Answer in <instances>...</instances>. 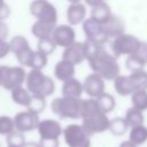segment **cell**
<instances>
[{
    "label": "cell",
    "mask_w": 147,
    "mask_h": 147,
    "mask_svg": "<svg viewBox=\"0 0 147 147\" xmlns=\"http://www.w3.org/2000/svg\"><path fill=\"white\" fill-rule=\"evenodd\" d=\"M84 42L86 48V61L94 74H98L105 80H114L121 75L117 57L113 53H109L105 48V45L87 39Z\"/></svg>",
    "instance_id": "obj_1"
},
{
    "label": "cell",
    "mask_w": 147,
    "mask_h": 147,
    "mask_svg": "<svg viewBox=\"0 0 147 147\" xmlns=\"http://www.w3.org/2000/svg\"><path fill=\"white\" fill-rule=\"evenodd\" d=\"M82 125L91 136L93 133L103 132L109 129L110 121L107 117V114L102 111L99 107L95 99H85L83 100V108H82Z\"/></svg>",
    "instance_id": "obj_2"
},
{
    "label": "cell",
    "mask_w": 147,
    "mask_h": 147,
    "mask_svg": "<svg viewBox=\"0 0 147 147\" xmlns=\"http://www.w3.org/2000/svg\"><path fill=\"white\" fill-rule=\"evenodd\" d=\"M24 84L32 95H40L47 98L52 95L55 91L54 80L49 76H46L41 70L37 69H31L26 74Z\"/></svg>",
    "instance_id": "obj_3"
},
{
    "label": "cell",
    "mask_w": 147,
    "mask_h": 147,
    "mask_svg": "<svg viewBox=\"0 0 147 147\" xmlns=\"http://www.w3.org/2000/svg\"><path fill=\"white\" fill-rule=\"evenodd\" d=\"M52 111L60 118H71L77 119L82 117L83 100L80 98L71 96H60L55 98L51 103Z\"/></svg>",
    "instance_id": "obj_4"
},
{
    "label": "cell",
    "mask_w": 147,
    "mask_h": 147,
    "mask_svg": "<svg viewBox=\"0 0 147 147\" xmlns=\"http://www.w3.org/2000/svg\"><path fill=\"white\" fill-rule=\"evenodd\" d=\"M26 71L22 65H0V84L7 91H13L25 83Z\"/></svg>",
    "instance_id": "obj_5"
},
{
    "label": "cell",
    "mask_w": 147,
    "mask_h": 147,
    "mask_svg": "<svg viewBox=\"0 0 147 147\" xmlns=\"http://www.w3.org/2000/svg\"><path fill=\"white\" fill-rule=\"evenodd\" d=\"M140 42H141V40L139 38H137L136 36H133L131 33L125 32L121 36L115 37L111 40V44H110L111 53L116 57H119L122 55L130 56L137 52Z\"/></svg>",
    "instance_id": "obj_6"
},
{
    "label": "cell",
    "mask_w": 147,
    "mask_h": 147,
    "mask_svg": "<svg viewBox=\"0 0 147 147\" xmlns=\"http://www.w3.org/2000/svg\"><path fill=\"white\" fill-rule=\"evenodd\" d=\"M29 10L38 21H45L54 24L57 23V10L48 0H32L29 6Z\"/></svg>",
    "instance_id": "obj_7"
},
{
    "label": "cell",
    "mask_w": 147,
    "mask_h": 147,
    "mask_svg": "<svg viewBox=\"0 0 147 147\" xmlns=\"http://www.w3.org/2000/svg\"><path fill=\"white\" fill-rule=\"evenodd\" d=\"M63 137L69 147H90V134L80 124H70L65 126Z\"/></svg>",
    "instance_id": "obj_8"
},
{
    "label": "cell",
    "mask_w": 147,
    "mask_h": 147,
    "mask_svg": "<svg viewBox=\"0 0 147 147\" xmlns=\"http://www.w3.org/2000/svg\"><path fill=\"white\" fill-rule=\"evenodd\" d=\"M82 26H83V32L87 40H91V41H94L101 45H105L109 40V37L107 36L105 31L103 24L96 22L92 17L86 18L83 22Z\"/></svg>",
    "instance_id": "obj_9"
},
{
    "label": "cell",
    "mask_w": 147,
    "mask_h": 147,
    "mask_svg": "<svg viewBox=\"0 0 147 147\" xmlns=\"http://www.w3.org/2000/svg\"><path fill=\"white\" fill-rule=\"evenodd\" d=\"M52 39L59 47L65 48L76 41V31L70 24H60L55 26Z\"/></svg>",
    "instance_id": "obj_10"
},
{
    "label": "cell",
    "mask_w": 147,
    "mask_h": 147,
    "mask_svg": "<svg viewBox=\"0 0 147 147\" xmlns=\"http://www.w3.org/2000/svg\"><path fill=\"white\" fill-rule=\"evenodd\" d=\"M14 122L15 129L20 132H28L38 129V125L40 123L38 114H34L30 110L17 113L14 117Z\"/></svg>",
    "instance_id": "obj_11"
},
{
    "label": "cell",
    "mask_w": 147,
    "mask_h": 147,
    "mask_svg": "<svg viewBox=\"0 0 147 147\" xmlns=\"http://www.w3.org/2000/svg\"><path fill=\"white\" fill-rule=\"evenodd\" d=\"M83 87L84 93H86L92 99H96L102 93H105V79L98 74L92 72L85 77Z\"/></svg>",
    "instance_id": "obj_12"
},
{
    "label": "cell",
    "mask_w": 147,
    "mask_h": 147,
    "mask_svg": "<svg viewBox=\"0 0 147 147\" xmlns=\"http://www.w3.org/2000/svg\"><path fill=\"white\" fill-rule=\"evenodd\" d=\"M62 59L67 60L74 64H80L86 60V48L85 42L82 41H75L70 46L63 48L62 52Z\"/></svg>",
    "instance_id": "obj_13"
},
{
    "label": "cell",
    "mask_w": 147,
    "mask_h": 147,
    "mask_svg": "<svg viewBox=\"0 0 147 147\" xmlns=\"http://www.w3.org/2000/svg\"><path fill=\"white\" fill-rule=\"evenodd\" d=\"M38 132L40 134V139H54L57 140L63 130L57 121L54 119H44L40 121L38 125Z\"/></svg>",
    "instance_id": "obj_14"
},
{
    "label": "cell",
    "mask_w": 147,
    "mask_h": 147,
    "mask_svg": "<svg viewBox=\"0 0 147 147\" xmlns=\"http://www.w3.org/2000/svg\"><path fill=\"white\" fill-rule=\"evenodd\" d=\"M75 72H76V64H74L67 60H63V59L60 60L53 69L54 77L62 83L74 78Z\"/></svg>",
    "instance_id": "obj_15"
},
{
    "label": "cell",
    "mask_w": 147,
    "mask_h": 147,
    "mask_svg": "<svg viewBox=\"0 0 147 147\" xmlns=\"http://www.w3.org/2000/svg\"><path fill=\"white\" fill-rule=\"evenodd\" d=\"M67 20L68 23L72 26L83 24L86 20V7L82 2L70 3L67 9Z\"/></svg>",
    "instance_id": "obj_16"
},
{
    "label": "cell",
    "mask_w": 147,
    "mask_h": 147,
    "mask_svg": "<svg viewBox=\"0 0 147 147\" xmlns=\"http://www.w3.org/2000/svg\"><path fill=\"white\" fill-rule=\"evenodd\" d=\"M113 82H114L115 91L117 92V94L122 96L132 95L136 92V88L130 75H118Z\"/></svg>",
    "instance_id": "obj_17"
},
{
    "label": "cell",
    "mask_w": 147,
    "mask_h": 147,
    "mask_svg": "<svg viewBox=\"0 0 147 147\" xmlns=\"http://www.w3.org/2000/svg\"><path fill=\"white\" fill-rule=\"evenodd\" d=\"M103 28H105V31H106L107 36L109 38H113V39L117 36H121V34L125 33V23H124V21L121 17L115 16V15H113L103 24Z\"/></svg>",
    "instance_id": "obj_18"
},
{
    "label": "cell",
    "mask_w": 147,
    "mask_h": 147,
    "mask_svg": "<svg viewBox=\"0 0 147 147\" xmlns=\"http://www.w3.org/2000/svg\"><path fill=\"white\" fill-rule=\"evenodd\" d=\"M56 25L57 24L36 20V22L31 26V32H32V34L37 39L49 38V37H52V33H53V31H54V29H55Z\"/></svg>",
    "instance_id": "obj_19"
},
{
    "label": "cell",
    "mask_w": 147,
    "mask_h": 147,
    "mask_svg": "<svg viewBox=\"0 0 147 147\" xmlns=\"http://www.w3.org/2000/svg\"><path fill=\"white\" fill-rule=\"evenodd\" d=\"M62 95L63 96H71V98H80V95L84 93L83 83L75 77L63 82L62 84Z\"/></svg>",
    "instance_id": "obj_20"
},
{
    "label": "cell",
    "mask_w": 147,
    "mask_h": 147,
    "mask_svg": "<svg viewBox=\"0 0 147 147\" xmlns=\"http://www.w3.org/2000/svg\"><path fill=\"white\" fill-rule=\"evenodd\" d=\"M114 14L111 13L110 6L107 2H101L99 5H95L93 7H91V16L93 20H95L96 22L105 24Z\"/></svg>",
    "instance_id": "obj_21"
},
{
    "label": "cell",
    "mask_w": 147,
    "mask_h": 147,
    "mask_svg": "<svg viewBox=\"0 0 147 147\" xmlns=\"http://www.w3.org/2000/svg\"><path fill=\"white\" fill-rule=\"evenodd\" d=\"M10 92H11V99L16 105H20V106H23V107H28L32 94L28 91L26 87L20 86V87H16L15 90H13Z\"/></svg>",
    "instance_id": "obj_22"
},
{
    "label": "cell",
    "mask_w": 147,
    "mask_h": 147,
    "mask_svg": "<svg viewBox=\"0 0 147 147\" xmlns=\"http://www.w3.org/2000/svg\"><path fill=\"white\" fill-rule=\"evenodd\" d=\"M96 102L99 105V107L102 109V111H105L106 114L107 113H110L114 110L115 106H116V101H115V98L110 94V93H102L100 96H98L96 99Z\"/></svg>",
    "instance_id": "obj_23"
},
{
    "label": "cell",
    "mask_w": 147,
    "mask_h": 147,
    "mask_svg": "<svg viewBox=\"0 0 147 147\" xmlns=\"http://www.w3.org/2000/svg\"><path fill=\"white\" fill-rule=\"evenodd\" d=\"M130 77L133 82L136 91H141V90L147 91V71H145L144 69L138 70V71L131 72Z\"/></svg>",
    "instance_id": "obj_24"
},
{
    "label": "cell",
    "mask_w": 147,
    "mask_h": 147,
    "mask_svg": "<svg viewBox=\"0 0 147 147\" xmlns=\"http://www.w3.org/2000/svg\"><path fill=\"white\" fill-rule=\"evenodd\" d=\"M131 102L132 107L144 111L147 109V91L141 90V91H136L131 95Z\"/></svg>",
    "instance_id": "obj_25"
},
{
    "label": "cell",
    "mask_w": 147,
    "mask_h": 147,
    "mask_svg": "<svg viewBox=\"0 0 147 147\" xmlns=\"http://www.w3.org/2000/svg\"><path fill=\"white\" fill-rule=\"evenodd\" d=\"M125 119L129 125L131 126H137V125H141L142 122H144V115H142V111L134 108V107H131L127 109L126 114H125Z\"/></svg>",
    "instance_id": "obj_26"
},
{
    "label": "cell",
    "mask_w": 147,
    "mask_h": 147,
    "mask_svg": "<svg viewBox=\"0 0 147 147\" xmlns=\"http://www.w3.org/2000/svg\"><path fill=\"white\" fill-rule=\"evenodd\" d=\"M9 45H10V52L14 55L17 54L18 52L30 47V44H29L28 39L25 37H23V36H15V37H13L10 39V41H9Z\"/></svg>",
    "instance_id": "obj_27"
},
{
    "label": "cell",
    "mask_w": 147,
    "mask_h": 147,
    "mask_svg": "<svg viewBox=\"0 0 147 147\" xmlns=\"http://www.w3.org/2000/svg\"><path fill=\"white\" fill-rule=\"evenodd\" d=\"M130 139L133 144H142L147 139V129L141 125L132 126V130L130 132Z\"/></svg>",
    "instance_id": "obj_28"
},
{
    "label": "cell",
    "mask_w": 147,
    "mask_h": 147,
    "mask_svg": "<svg viewBox=\"0 0 147 147\" xmlns=\"http://www.w3.org/2000/svg\"><path fill=\"white\" fill-rule=\"evenodd\" d=\"M45 107H46V98L40 96V95H32L26 108L28 110L39 115L45 109Z\"/></svg>",
    "instance_id": "obj_29"
},
{
    "label": "cell",
    "mask_w": 147,
    "mask_h": 147,
    "mask_svg": "<svg viewBox=\"0 0 147 147\" xmlns=\"http://www.w3.org/2000/svg\"><path fill=\"white\" fill-rule=\"evenodd\" d=\"M37 49L46 55H51L57 47V45L55 44V41L52 39V37L49 38H42V39H38V45H37Z\"/></svg>",
    "instance_id": "obj_30"
},
{
    "label": "cell",
    "mask_w": 147,
    "mask_h": 147,
    "mask_svg": "<svg viewBox=\"0 0 147 147\" xmlns=\"http://www.w3.org/2000/svg\"><path fill=\"white\" fill-rule=\"evenodd\" d=\"M127 126H129V124H127L126 119H125V118H121V117L114 118V119H111L110 123H109V130H110L114 134H116V136L123 134V133L126 131Z\"/></svg>",
    "instance_id": "obj_31"
},
{
    "label": "cell",
    "mask_w": 147,
    "mask_h": 147,
    "mask_svg": "<svg viewBox=\"0 0 147 147\" xmlns=\"http://www.w3.org/2000/svg\"><path fill=\"white\" fill-rule=\"evenodd\" d=\"M33 54H34V51L31 47H28V48L18 52L17 54H15V57H16L18 64H21L22 67H29L30 68Z\"/></svg>",
    "instance_id": "obj_32"
},
{
    "label": "cell",
    "mask_w": 147,
    "mask_h": 147,
    "mask_svg": "<svg viewBox=\"0 0 147 147\" xmlns=\"http://www.w3.org/2000/svg\"><path fill=\"white\" fill-rule=\"evenodd\" d=\"M48 63V55L39 52L38 49L34 51L32 61H31V69H37V70H42Z\"/></svg>",
    "instance_id": "obj_33"
},
{
    "label": "cell",
    "mask_w": 147,
    "mask_h": 147,
    "mask_svg": "<svg viewBox=\"0 0 147 147\" xmlns=\"http://www.w3.org/2000/svg\"><path fill=\"white\" fill-rule=\"evenodd\" d=\"M7 144L8 146H16V147H23L25 144V139L23 136V132L20 131H13L11 133L7 134Z\"/></svg>",
    "instance_id": "obj_34"
},
{
    "label": "cell",
    "mask_w": 147,
    "mask_h": 147,
    "mask_svg": "<svg viewBox=\"0 0 147 147\" xmlns=\"http://www.w3.org/2000/svg\"><path fill=\"white\" fill-rule=\"evenodd\" d=\"M15 131L14 118L8 116H0V134H9Z\"/></svg>",
    "instance_id": "obj_35"
},
{
    "label": "cell",
    "mask_w": 147,
    "mask_h": 147,
    "mask_svg": "<svg viewBox=\"0 0 147 147\" xmlns=\"http://www.w3.org/2000/svg\"><path fill=\"white\" fill-rule=\"evenodd\" d=\"M139 62H141L144 65L147 64V41H142L140 42L137 52L134 54H132Z\"/></svg>",
    "instance_id": "obj_36"
},
{
    "label": "cell",
    "mask_w": 147,
    "mask_h": 147,
    "mask_svg": "<svg viewBox=\"0 0 147 147\" xmlns=\"http://www.w3.org/2000/svg\"><path fill=\"white\" fill-rule=\"evenodd\" d=\"M125 67L130 72H134V71H138V70H142L145 65L141 62H139L133 55H130V56H126Z\"/></svg>",
    "instance_id": "obj_37"
},
{
    "label": "cell",
    "mask_w": 147,
    "mask_h": 147,
    "mask_svg": "<svg viewBox=\"0 0 147 147\" xmlns=\"http://www.w3.org/2000/svg\"><path fill=\"white\" fill-rule=\"evenodd\" d=\"M9 53H11L9 41H7L6 39H0V59L6 57Z\"/></svg>",
    "instance_id": "obj_38"
},
{
    "label": "cell",
    "mask_w": 147,
    "mask_h": 147,
    "mask_svg": "<svg viewBox=\"0 0 147 147\" xmlns=\"http://www.w3.org/2000/svg\"><path fill=\"white\" fill-rule=\"evenodd\" d=\"M10 15V8L5 0H0V20L5 21Z\"/></svg>",
    "instance_id": "obj_39"
},
{
    "label": "cell",
    "mask_w": 147,
    "mask_h": 147,
    "mask_svg": "<svg viewBox=\"0 0 147 147\" xmlns=\"http://www.w3.org/2000/svg\"><path fill=\"white\" fill-rule=\"evenodd\" d=\"M41 147H59V140L54 139H40Z\"/></svg>",
    "instance_id": "obj_40"
},
{
    "label": "cell",
    "mask_w": 147,
    "mask_h": 147,
    "mask_svg": "<svg viewBox=\"0 0 147 147\" xmlns=\"http://www.w3.org/2000/svg\"><path fill=\"white\" fill-rule=\"evenodd\" d=\"M7 36H8V26L2 20H0V39H6Z\"/></svg>",
    "instance_id": "obj_41"
},
{
    "label": "cell",
    "mask_w": 147,
    "mask_h": 147,
    "mask_svg": "<svg viewBox=\"0 0 147 147\" xmlns=\"http://www.w3.org/2000/svg\"><path fill=\"white\" fill-rule=\"evenodd\" d=\"M85 2L90 6V7H93L95 5H99L101 2H106V0H85Z\"/></svg>",
    "instance_id": "obj_42"
},
{
    "label": "cell",
    "mask_w": 147,
    "mask_h": 147,
    "mask_svg": "<svg viewBox=\"0 0 147 147\" xmlns=\"http://www.w3.org/2000/svg\"><path fill=\"white\" fill-rule=\"evenodd\" d=\"M23 147H41L40 144H37V142H25Z\"/></svg>",
    "instance_id": "obj_43"
},
{
    "label": "cell",
    "mask_w": 147,
    "mask_h": 147,
    "mask_svg": "<svg viewBox=\"0 0 147 147\" xmlns=\"http://www.w3.org/2000/svg\"><path fill=\"white\" fill-rule=\"evenodd\" d=\"M70 3H77V2H82L83 0H68Z\"/></svg>",
    "instance_id": "obj_44"
},
{
    "label": "cell",
    "mask_w": 147,
    "mask_h": 147,
    "mask_svg": "<svg viewBox=\"0 0 147 147\" xmlns=\"http://www.w3.org/2000/svg\"><path fill=\"white\" fill-rule=\"evenodd\" d=\"M8 147H16V146H8Z\"/></svg>",
    "instance_id": "obj_45"
},
{
    "label": "cell",
    "mask_w": 147,
    "mask_h": 147,
    "mask_svg": "<svg viewBox=\"0 0 147 147\" xmlns=\"http://www.w3.org/2000/svg\"><path fill=\"white\" fill-rule=\"evenodd\" d=\"M0 86H1V84H0Z\"/></svg>",
    "instance_id": "obj_46"
}]
</instances>
